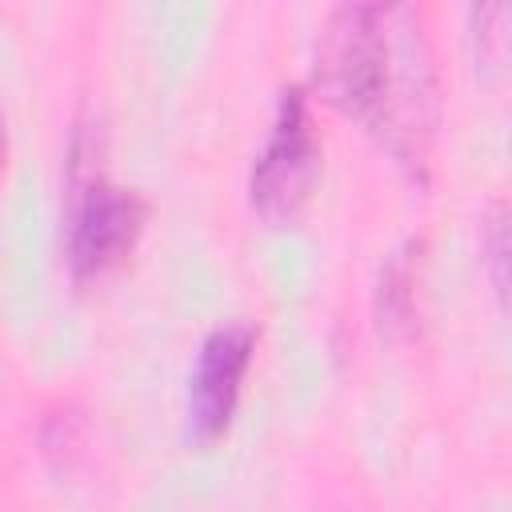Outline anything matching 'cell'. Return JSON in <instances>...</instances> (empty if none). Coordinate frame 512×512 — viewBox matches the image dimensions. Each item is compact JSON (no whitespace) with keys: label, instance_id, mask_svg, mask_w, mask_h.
<instances>
[{"label":"cell","instance_id":"6da1fadb","mask_svg":"<svg viewBox=\"0 0 512 512\" xmlns=\"http://www.w3.org/2000/svg\"><path fill=\"white\" fill-rule=\"evenodd\" d=\"M316 92L360 120L400 160H420L432 132V68L412 8L344 4L316 52Z\"/></svg>","mask_w":512,"mask_h":512},{"label":"cell","instance_id":"277c9868","mask_svg":"<svg viewBox=\"0 0 512 512\" xmlns=\"http://www.w3.org/2000/svg\"><path fill=\"white\" fill-rule=\"evenodd\" d=\"M252 352H256L252 324H224L200 344L192 388H188V436L196 444L208 448L228 432Z\"/></svg>","mask_w":512,"mask_h":512},{"label":"cell","instance_id":"5b68a950","mask_svg":"<svg viewBox=\"0 0 512 512\" xmlns=\"http://www.w3.org/2000/svg\"><path fill=\"white\" fill-rule=\"evenodd\" d=\"M4 152H8V144H4V120H0V168H4Z\"/></svg>","mask_w":512,"mask_h":512},{"label":"cell","instance_id":"7a4b0ae2","mask_svg":"<svg viewBox=\"0 0 512 512\" xmlns=\"http://www.w3.org/2000/svg\"><path fill=\"white\" fill-rule=\"evenodd\" d=\"M320 176V140L304 92H284L276 124L252 168V208L268 224H296Z\"/></svg>","mask_w":512,"mask_h":512},{"label":"cell","instance_id":"3957f363","mask_svg":"<svg viewBox=\"0 0 512 512\" xmlns=\"http://www.w3.org/2000/svg\"><path fill=\"white\" fill-rule=\"evenodd\" d=\"M144 200L136 192H124L100 176H92L68 216V264L76 276H100L120 256L132 252V244L144 232Z\"/></svg>","mask_w":512,"mask_h":512}]
</instances>
